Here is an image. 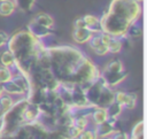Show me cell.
Listing matches in <instances>:
<instances>
[{"mask_svg": "<svg viewBox=\"0 0 147 139\" xmlns=\"http://www.w3.org/2000/svg\"><path fill=\"white\" fill-rule=\"evenodd\" d=\"M80 28H86L83 17H78L74 21V29H80Z\"/></svg>", "mask_w": 147, "mask_h": 139, "instance_id": "cell-31", "label": "cell"}, {"mask_svg": "<svg viewBox=\"0 0 147 139\" xmlns=\"http://www.w3.org/2000/svg\"><path fill=\"white\" fill-rule=\"evenodd\" d=\"M127 71L126 70H122L119 72H114V74H101L100 72V77L105 80V83L109 86V87H114L119 85L126 77H127Z\"/></svg>", "mask_w": 147, "mask_h": 139, "instance_id": "cell-9", "label": "cell"}, {"mask_svg": "<svg viewBox=\"0 0 147 139\" xmlns=\"http://www.w3.org/2000/svg\"><path fill=\"white\" fill-rule=\"evenodd\" d=\"M110 139H129V133H126L125 131H114L110 134Z\"/></svg>", "mask_w": 147, "mask_h": 139, "instance_id": "cell-28", "label": "cell"}, {"mask_svg": "<svg viewBox=\"0 0 147 139\" xmlns=\"http://www.w3.org/2000/svg\"><path fill=\"white\" fill-rule=\"evenodd\" d=\"M123 69H124V67H123L122 61L118 60V59H114L110 62H108L106 64V67L100 72L101 74H114V72H119Z\"/></svg>", "mask_w": 147, "mask_h": 139, "instance_id": "cell-16", "label": "cell"}, {"mask_svg": "<svg viewBox=\"0 0 147 139\" xmlns=\"http://www.w3.org/2000/svg\"><path fill=\"white\" fill-rule=\"evenodd\" d=\"M8 38H9V34H8L7 32L0 30V47H3V46L7 44Z\"/></svg>", "mask_w": 147, "mask_h": 139, "instance_id": "cell-30", "label": "cell"}, {"mask_svg": "<svg viewBox=\"0 0 147 139\" xmlns=\"http://www.w3.org/2000/svg\"><path fill=\"white\" fill-rule=\"evenodd\" d=\"M141 33H142V24H141V22L138 20V21H136V22H133L130 26H129V29H127V31H126V34H125V38L126 39H137L138 37H140L141 36Z\"/></svg>", "mask_w": 147, "mask_h": 139, "instance_id": "cell-15", "label": "cell"}, {"mask_svg": "<svg viewBox=\"0 0 147 139\" xmlns=\"http://www.w3.org/2000/svg\"><path fill=\"white\" fill-rule=\"evenodd\" d=\"M0 1H3V0H0Z\"/></svg>", "mask_w": 147, "mask_h": 139, "instance_id": "cell-34", "label": "cell"}, {"mask_svg": "<svg viewBox=\"0 0 147 139\" xmlns=\"http://www.w3.org/2000/svg\"><path fill=\"white\" fill-rule=\"evenodd\" d=\"M16 10L15 3L13 2V0H3L0 1V15L1 16H10L14 14V11Z\"/></svg>", "mask_w": 147, "mask_h": 139, "instance_id": "cell-20", "label": "cell"}, {"mask_svg": "<svg viewBox=\"0 0 147 139\" xmlns=\"http://www.w3.org/2000/svg\"><path fill=\"white\" fill-rule=\"evenodd\" d=\"M108 119V115L106 111V108H99V107H93L91 115H90V121L93 122V124H100L102 122H106Z\"/></svg>", "mask_w": 147, "mask_h": 139, "instance_id": "cell-13", "label": "cell"}, {"mask_svg": "<svg viewBox=\"0 0 147 139\" xmlns=\"http://www.w3.org/2000/svg\"><path fill=\"white\" fill-rule=\"evenodd\" d=\"M13 103H14V100L9 94L2 93L0 95V111L1 113H5L6 110H8Z\"/></svg>", "mask_w": 147, "mask_h": 139, "instance_id": "cell-24", "label": "cell"}, {"mask_svg": "<svg viewBox=\"0 0 147 139\" xmlns=\"http://www.w3.org/2000/svg\"><path fill=\"white\" fill-rule=\"evenodd\" d=\"M70 139H79L78 137H75V138H70Z\"/></svg>", "mask_w": 147, "mask_h": 139, "instance_id": "cell-33", "label": "cell"}, {"mask_svg": "<svg viewBox=\"0 0 147 139\" xmlns=\"http://www.w3.org/2000/svg\"><path fill=\"white\" fill-rule=\"evenodd\" d=\"M41 116V113H40V109L37 105L32 103L29 101L25 110H24V119H25V123H32V122H36L40 118Z\"/></svg>", "mask_w": 147, "mask_h": 139, "instance_id": "cell-10", "label": "cell"}, {"mask_svg": "<svg viewBox=\"0 0 147 139\" xmlns=\"http://www.w3.org/2000/svg\"><path fill=\"white\" fill-rule=\"evenodd\" d=\"M78 138H79V139H98L96 136H95V133H94V131L91 130V129H87V128L84 129V130L79 133Z\"/></svg>", "mask_w": 147, "mask_h": 139, "instance_id": "cell-27", "label": "cell"}, {"mask_svg": "<svg viewBox=\"0 0 147 139\" xmlns=\"http://www.w3.org/2000/svg\"><path fill=\"white\" fill-rule=\"evenodd\" d=\"M116 122H117V119L108 118L106 122H102L100 124H95L93 131H94L96 138L110 137V134L114 131H116Z\"/></svg>", "mask_w": 147, "mask_h": 139, "instance_id": "cell-7", "label": "cell"}, {"mask_svg": "<svg viewBox=\"0 0 147 139\" xmlns=\"http://www.w3.org/2000/svg\"><path fill=\"white\" fill-rule=\"evenodd\" d=\"M29 103L28 98L23 96L14 101L11 107L1 113L0 116V137L13 136L22 125L26 124L24 119V110Z\"/></svg>", "mask_w": 147, "mask_h": 139, "instance_id": "cell-4", "label": "cell"}, {"mask_svg": "<svg viewBox=\"0 0 147 139\" xmlns=\"http://www.w3.org/2000/svg\"><path fill=\"white\" fill-rule=\"evenodd\" d=\"M32 21H34L36 23H38L40 25H44L46 28H49V29H53L54 28V18L51 15L46 14V13H39V14H37L33 17Z\"/></svg>", "mask_w": 147, "mask_h": 139, "instance_id": "cell-17", "label": "cell"}, {"mask_svg": "<svg viewBox=\"0 0 147 139\" xmlns=\"http://www.w3.org/2000/svg\"><path fill=\"white\" fill-rule=\"evenodd\" d=\"M142 134H144V122L139 121L132 128L131 133L129 134V139H142Z\"/></svg>", "mask_w": 147, "mask_h": 139, "instance_id": "cell-23", "label": "cell"}, {"mask_svg": "<svg viewBox=\"0 0 147 139\" xmlns=\"http://www.w3.org/2000/svg\"><path fill=\"white\" fill-rule=\"evenodd\" d=\"M6 46L16 62L13 70H17L28 76L30 69L36 63L40 51L45 47V44L41 39L33 37L26 29H22L9 36Z\"/></svg>", "mask_w": 147, "mask_h": 139, "instance_id": "cell-3", "label": "cell"}, {"mask_svg": "<svg viewBox=\"0 0 147 139\" xmlns=\"http://www.w3.org/2000/svg\"><path fill=\"white\" fill-rule=\"evenodd\" d=\"M1 88H2V92L6 93V94H9V95H23L24 96V92L22 91V88L15 84L11 79L6 82V83H2L1 84Z\"/></svg>", "mask_w": 147, "mask_h": 139, "instance_id": "cell-14", "label": "cell"}, {"mask_svg": "<svg viewBox=\"0 0 147 139\" xmlns=\"http://www.w3.org/2000/svg\"><path fill=\"white\" fill-rule=\"evenodd\" d=\"M87 44H88V46H90V48L93 51V49H95L98 46H100L101 44H103V41H102V37H101V32H98V33H93L92 34V37L90 38V40L87 41Z\"/></svg>", "mask_w": 147, "mask_h": 139, "instance_id": "cell-25", "label": "cell"}, {"mask_svg": "<svg viewBox=\"0 0 147 139\" xmlns=\"http://www.w3.org/2000/svg\"><path fill=\"white\" fill-rule=\"evenodd\" d=\"M26 30L36 38L38 39H44V38H47L49 36H53L55 32L53 29H49V28H46L44 25H40L38 23H36L34 21H30L26 25Z\"/></svg>", "mask_w": 147, "mask_h": 139, "instance_id": "cell-8", "label": "cell"}, {"mask_svg": "<svg viewBox=\"0 0 147 139\" xmlns=\"http://www.w3.org/2000/svg\"><path fill=\"white\" fill-rule=\"evenodd\" d=\"M11 77H13V71H11V69L0 65V84L10 80Z\"/></svg>", "mask_w": 147, "mask_h": 139, "instance_id": "cell-26", "label": "cell"}, {"mask_svg": "<svg viewBox=\"0 0 147 139\" xmlns=\"http://www.w3.org/2000/svg\"><path fill=\"white\" fill-rule=\"evenodd\" d=\"M93 52H94V54L98 55V56H105V55L108 54V48H107V46H106L105 44H101V45L98 46L95 49H93Z\"/></svg>", "mask_w": 147, "mask_h": 139, "instance_id": "cell-29", "label": "cell"}, {"mask_svg": "<svg viewBox=\"0 0 147 139\" xmlns=\"http://www.w3.org/2000/svg\"><path fill=\"white\" fill-rule=\"evenodd\" d=\"M11 137L13 139H69L64 131L49 128L40 119L22 125Z\"/></svg>", "mask_w": 147, "mask_h": 139, "instance_id": "cell-5", "label": "cell"}, {"mask_svg": "<svg viewBox=\"0 0 147 139\" xmlns=\"http://www.w3.org/2000/svg\"><path fill=\"white\" fill-rule=\"evenodd\" d=\"M140 0H111L100 20L101 31L114 37L125 38L129 26L141 16Z\"/></svg>", "mask_w": 147, "mask_h": 139, "instance_id": "cell-2", "label": "cell"}, {"mask_svg": "<svg viewBox=\"0 0 147 139\" xmlns=\"http://www.w3.org/2000/svg\"><path fill=\"white\" fill-rule=\"evenodd\" d=\"M84 91L91 107L107 108L114 101L115 91L109 87L100 76L88 86H86Z\"/></svg>", "mask_w": 147, "mask_h": 139, "instance_id": "cell-6", "label": "cell"}, {"mask_svg": "<svg viewBox=\"0 0 147 139\" xmlns=\"http://www.w3.org/2000/svg\"><path fill=\"white\" fill-rule=\"evenodd\" d=\"M39 59L51 69L60 85H79L85 88L101 71L82 49L71 45L45 46Z\"/></svg>", "mask_w": 147, "mask_h": 139, "instance_id": "cell-1", "label": "cell"}, {"mask_svg": "<svg viewBox=\"0 0 147 139\" xmlns=\"http://www.w3.org/2000/svg\"><path fill=\"white\" fill-rule=\"evenodd\" d=\"M93 32L90 31L87 28H80V29H74L72 38L77 44H87L90 38L92 37Z\"/></svg>", "mask_w": 147, "mask_h": 139, "instance_id": "cell-12", "label": "cell"}, {"mask_svg": "<svg viewBox=\"0 0 147 139\" xmlns=\"http://www.w3.org/2000/svg\"><path fill=\"white\" fill-rule=\"evenodd\" d=\"M13 2L15 3L16 9L22 13H30L36 5V0H13Z\"/></svg>", "mask_w": 147, "mask_h": 139, "instance_id": "cell-21", "label": "cell"}, {"mask_svg": "<svg viewBox=\"0 0 147 139\" xmlns=\"http://www.w3.org/2000/svg\"><path fill=\"white\" fill-rule=\"evenodd\" d=\"M86 28L92 31L93 33H98V32H102L101 31V25H100V20L99 17H96L95 15H91V14H86L84 16H82Z\"/></svg>", "mask_w": 147, "mask_h": 139, "instance_id": "cell-11", "label": "cell"}, {"mask_svg": "<svg viewBox=\"0 0 147 139\" xmlns=\"http://www.w3.org/2000/svg\"><path fill=\"white\" fill-rule=\"evenodd\" d=\"M15 64H16L15 59H14L13 54L8 49H6V51H3V52L0 53V65L6 67V68H9V69L13 70L15 68Z\"/></svg>", "mask_w": 147, "mask_h": 139, "instance_id": "cell-18", "label": "cell"}, {"mask_svg": "<svg viewBox=\"0 0 147 139\" xmlns=\"http://www.w3.org/2000/svg\"><path fill=\"white\" fill-rule=\"evenodd\" d=\"M137 100H138V95L136 93L125 92V96H124L122 106L125 109H133L137 106Z\"/></svg>", "mask_w": 147, "mask_h": 139, "instance_id": "cell-22", "label": "cell"}, {"mask_svg": "<svg viewBox=\"0 0 147 139\" xmlns=\"http://www.w3.org/2000/svg\"><path fill=\"white\" fill-rule=\"evenodd\" d=\"M123 109H124V108H123L119 103H117L116 101H113V102H111V103L106 108V111H107L108 118L117 119V118L121 116V114H122Z\"/></svg>", "mask_w": 147, "mask_h": 139, "instance_id": "cell-19", "label": "cell"}, {"mask_svg": "<svg viewBox=\"0 0 147 139\" xmlns=\"http://www.w3.org/2000/svg\"><path fill=\"white\" fill-rule=\"evenodd\" d=\"M2 93H3V92H2V88H1V84H0V95H1Z\"/></svg>", "mask_w": 147, "mask_h": 139, "instance_id": "cell-32", "label": "cell"}]
</instances>
